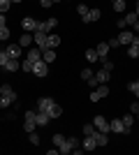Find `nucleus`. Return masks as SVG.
I'll return each instance as SVG.
<instances>
[{
  "label": "nucleus",
  "mask_w": 139,
  "mask_h": 155,
  "mask_svg": "<svg viewBox=\"0 0 139 155\" xmlns=\"http://www.w3.org/2000/svg\"><path fill=\"white\" fill-rule=\"evenodd\" d=\"M12 102H16V93L9 84H2L0 86V109H7Z\"/></svg>",
  "instance_id": "f257e3e1"
},
{
  "label": "nucleus",
  "mask_w": 139,
  "mask_h": 155,
  "mask_svg": "<svg viewBox=\"0 0 139 155\" xmlns=\"http://www.w3.org/2000/svg\"><path fill=\"white\" fill-rule=\"evenodd\" d=\"M77 143H79V141H77V137H65V141H63V143L58 146V153L70 155L74 148H77Z\"/></svg>",
  "instance_id": "f03ea898"
},
{
  "label": "nucleus",
  "mask_w": 139,
  "mask_h": 155,
  "mask_svg": "<svg viewBox=\"0 0 139 155\" xmlns=\"http://www.w3.org/2000/svg\"><path fill=\"white\" fill-rule=\"evenodd\" d=\"M33 39H35V44L40 46L42 51H44V49H49V32L35 30V32H33Z\"/></svg>",
  "instance_id": "7ed1b4c3"
},
{
  "label": "nucleus",
  "mask_w": 139,
  "mask_h": 155,
  "mask_svg": "<svg viewBox=\"0 0 139 155\" xmlns=\"http://www.w3.org/2000/svg\"><path fill=\"white\" fill-rule=\"evenodd\" d=\"M35 127H37V123H35V111H26V114H23V130L30 134V132H35Z\"/></svg>",
  "instance_id": "20e7f679"
},
{
  "label": "nucleus",
  "mask_w": 139,
  "mask_h": 155,
  "mask_svg": "<svg viewBox=\"0 0 139 155\" xmlns=\"http://www.w3.org/2000/svg\"><path fill=\"white\" fill-rule=\"evenodd\" d=\"M107 95H109V86H107V84H100L98 88L91 93V102H100V100L107 97Z\"/></svg>",
  "instance_id": "39448f33"
},
{
  "label": "nucleus",
  "mask_w": 139,
  "mask_h": 155,
  "mask_svg": "<svg viewBox=\"0 0 139 155\" xmlns=\"http://www.w3.org/2000/svg\"><path fill=\"white\" fill-rule=\"evenodd\" d=\"M109 130H111V132H116V134H130V130L123 125V120H121V118L109 120Z\"/></svg>",
  "instance_id": "423d86ee"
},
{
  "label": "nucleus",
  "mask_w": 139,
  "mask_h": 155,
  "mask_svg": "<svg viewBox=\"0 0 139 155\" xmlns=\"http://www.w3.org/2000/svg\"><path fill=\"white\" fill-rule=\"evenodd\" d=\"M137 21H139V16H137L134 12H130V14H125L123 19H118V28H123V30H125L127 26H134Z\"/></svg>",
  "instance_id": "0eeeda50"
},
{
  "label": "nucleus",
  "mask_w": 139,
  "mask_h": 155,
  "mask_svg": "<svg viewBox=\"0 0 139 155\" xmlns=\"http://www.w3.org/2000/svg\"><path fill=\"white\" fill-rule=\"evenodd\" d=\"M37 26H40V21H35L33 16H26V19L21 21V28H23V32H35V30H37Z\"/></svg>",
  "instance_id": "6e6552de"
},
{
  "label": "nucleus",
  "mask_w": 139,
  "mask_h": 155,
  "mask_svg": "<svg viewBox=\"0 0 139 155\" xmlns=\"http://www.w3.org/2000/svg\"><path fill=\"white\" fill-rule=\"evenodd\" d=\"M33 74L35 77H46V74H49V63H44V60H40V63H35L33 65Z\"/></svg>",
  "instance_id": "1a4fd4ad"
},
{
  "label": "nucleus",
  "mask_w": 139,
  "mask_h": 155,
  "mask_svg": "<svg viewBox=\"0 0 139 155\" xmlns=\"http://www.w3.org/2000/svg\"><path fill=\"white\" fill-rule=\"evenodd\" d=\"M53 107H56V102H53L51 97H40V100H37V109L40 111H46V114H49Z\"/></svg>",
  "instance_id": "9d476101"
},
{
  "label": "nucleus",
  "mask_w": 139,
  "mask_h": 155,
  "mask_svg": "<svg viewBox=\"0 0 139 155\" xmlns=\"http://www.w3.org/2000/svg\"><path fill=\"white\" fill-rule=\"evenodd\" d=\"M58 26V19H46V21H40V26H37V30H42V32H51L53 28Z\"/></svg>",
  "instance_id": "9b49d317"
},
{
  "label": "nucleus",
  "mask_w": 139,
  "mask_h": 155,
  "mask_svg": "<svg viewBox=\"0 0 139 155\" xmlns=\"http://www.w3.org/2000/svg\"><path fill=\"white\" fill-rule=\"evenodd\" d=\"M49 120H51V116H49V114H46V111H35V123L40 125V127H46V125H49Z\"/></svg>",
  "instance_id": "f8f14e48"
},
{
  "label": "nucleus",
  "mask_w": 139,
  "mask_h": 155,
  "mask_svg": "<svg viewBox=\"0 0 139 155\" xmlns=\"http://www.w3.org/2000/svg\"><path fill=\"white\" fill-rule=\"evenodd\" d=\"M7 53H9V58H21L23 56V46L16 42V44H7Z\"/></svg>",
  "instance_id": "ddd939ff"
},
{
  "label": "nucleus",
  "mask_w": 139,
  "mask_h": 155,
  "mask_svg": "<svg viewBox=\"0 0 139 155\" xmlns=\"http://www.w3.org/2000/svg\"><path fill=\"white\" fill-rule=\"evenodd\" d=\"M118 42H121L123 46H130V44L134 42V32H132V30H123V32L118 35Z\"/></svg>",
  "instance_id": "4468645a"
},
{
  "label": "nucleus",
  "mask_w": 139,
  "mask_h": 155,
  "mask_svg": "<svg viewBox=\"0 0 139 155\" xmlns=\"http://www.w3.org/2000/svg\"><path fill=\"white\" fill-rule=\"evenodd\" d=\"M93 125H95L100 132H109V120H107L104 116H95L93 118Z\"/></svg>",
  "instance_id": "2eb2a0df"
},
{
  "label": "nucleus",
  "mask_w": 139,
  "mask_h": 155,
  "mask_svg": "<svg viewBox=\"0 0 139 155\" xmlns=\"http://www.w3.org/2000/svg\"><path fill=\"white\" fill-rule=\"evenodd\" d=\"M26 60H30V63H40V60H42V49H40V46H35V49H30V51H28L26 53Z\"/></svg>",
  "instance_id": "dca6fc26"
},
{
  "label": "nucleus",
  "mask_w": 139,
  "mask_h": 155,
  "mask_svg": "<svg viewBox=\"0 0 139 155\" xmlns=\"http://www.w3.org/2000/svg\"><path fill=\"white\" fill-rule=\"evenodd\" d=\"M81 148H84V150H95V148H98L95 137H93V134H86V137H84V141H81Z\"/></svg>",
  "instance_id": "f3484780"
},
{
  "label": "nucleus",
  "mask_w": 139,
  "mask_h": 155,
  "mask_svg": "<svg viewBox=\"0 0 139 155\" xmlns=\"http://www.w3.org/2000/svg\"><path fill=\"white\" fill-rule=\"evenodd\" d=\"M95 141H98V148H104L107 143H109V137H107V132H100V130H95Z\"/></svg>",
  "instance_id": "a211bd4d"
},
{
  "label": "nucleus",
  "mask_w": 139,
  "mask_h": 155,
  "mask_svg": "<svg viewBox=\"0 0 139 155\" xmlns=\"http://www.w3.org/2000/svg\"><path fill=\"white\" fill-rule=\"evenodd\" d=\"M95 51H98V58H100V63H102V60H107V53H109V44H107V42H100V44L95 46Z\"/></svg>",
  "instance_id": "6ab92c4d"
},
{
  "label": "nucleus",
  "mask_w": 139,
  "mask_h": 155,
  "mask_svg": "<svg viewBox=\"0 0 139 155\" xmlns=\"http://www.w3.org/2000/svg\"><path fill=\"white\" fill-rule=\"evenodd\" d=\"M5 70H7V72H12V74H14V72H19V70H21L19 58H9V60L5 63Z\"/></svg>",
  "instance_id": "aec40b11"
},
{
  "label": "nucleus",
  "mask_w": 139,
  "mask_h": 155,
  "mask_svg": "<svg viewBox=\"0 0 139 155\" xmlns=\"http://www.w3.org/2000/svg\"><path fill=\"white\" fill-rule=\"evenodd\" d=\"M95 79H98V84H107V81L111 79V72H107L104 67H102L100 72H95Z\"/></svg>",
  "instance_id": "412c9836"
},
{
  "label": "nucleus",
  "mask_w": 139,
  "mask_h": 155,
  "mask_svg": "<svg viewBox=\"0 0 139 155\" xmlns=\"http://www.w3.org/2000/svg\"><path fill=\"white\" fill-rule=\"evenodd\" d=\"M100 16H102V12H100L98 7H93L91 12H88V16H86V19H84V21H86V23H95V21H98Z\"/></svg>",
  "instance_id": "4be33fe9"
},
{
  "label": "nucleus",
  "mask_w": 139,
  "mask_h": 155,
  "mask_svg": "<svg viewBox=\"0 0 139 155\" xmlns=\"http://www.w3.org/2000/svg\"><path fill=\"white\" fill-rule=\"evenodd\" d=\"M42 60L51 65L53 60H56V49H44V51H42Z\"/></svg>",
  "instance_id": "5701e85b"
},
{
  "label": "nucleus",
  "mask_w": 139,
  "mask_h": 155,
  "mask_svg": "<svg viewBox=\"0 0 139 155\" xmlns=\"http://www.w3.org/2000/svg\"><path fill=\"white\" fill-rule=\"evenodd\" d=\"M19 44L21 46H30L33 44V32H23V35L19 37Z\"/></svg>",
  "instance_id": "b1692460"
},
{
  "label": "nucleus",
  "mask_w": 139,
  "mask_h": 155,
  "mask_svg": "<svg viewBox=\"0 0 139 155\" xmlns=\"http://www.w3.org/2000/svg\"><path fill=\"white\" fill-rule=\"evenodd\" d=\"M121 120H123V125H125V127L130 130V127H132V125H134V114H132V111H130V114H125V116L121 118Z\"/></svg>",
  "instance_id": "393cba45"
},
{
  "label": "nucleus",
  "mask_w": 139,
  "mask_h": 155,
  "mask_svg": "<svg viewBox=\"0 0 139 155\" xmlns=\"http://www.w3.org/2000/svg\"><path fill=\"white\" fill-rule=\"evenodd\" d=\"M9 37H12V32H9V28H7V26H0V42H7Z\"/></svg>",
  "instance_id": "a878e982"
},
{
  "label": "nucleus",
  "mask_w": 139,
  "mask_h": 155,
  "mask_svg": "<svg viewBox=\"0 0 139 155\" xmlns=\"http://www.w3.org/2000/svg\"><path fill=\"white\" fill-rule=\"evenodd\" d=\"M58 44H60V37L53 35V32H49V49H56Z\"/></svg>",
  "instance_id": "bb28decb"
},
{
  "label": "nucleus",
  "mask_w": 139,
  "mask_h": 155,
  "mask_svg": "<svg viewBox=\"0 0 139 155\" xmlns=\"http://www.w3.org/2000/svg\"><path fill=\"white\" fill-rule=\"evenodd\" d=\"M49 116H51V118H60V116H63V107H60V104H56V107L49 111Z\"/></svg>",
  "instance_id": "cd10ccee"
},
{
  "label": "nucleus",
  "mask_w": 139,
  "mask_h": 155,
  "mask_svg": "<svg viewBox=\"0 0 139 155\" xmlns=\"http://www.w3.org/2000/svg\"><path fill=\"white\" fill-rule=\"evenodd\" d=\"M86 60H88V63H95V60H100V58H98V51H95V49H88V51H86Z\"/></svg>",
  "instance_id": "c85d7f7f"
},
{
  "label": "nucleus",
  "mask_w": 139,
  "mask_h": 155,
  "mask_svg": "<svg viewBox=\"0 0 139 155\" xmlns=\"http://www.w3.org/2000/svg\"><path fill=\"white\" fill-rule=\"evenodd\" d=\"M28 141L33 143V146H40L42 139H40V134H37V132H30V134H28Z\"/></svg>",
  "instance_id": "c756f323"
},
{
  "label": "nucleus",
  "mask_w": 139,
  "mask_h": 155,
  "mask_svg": "<svg viewBox=\"0 0 139 155\" xmlns=\"http://www.w3.org/2000/svg\"><path fill=\"white\" fill-rule=\"evenodd\" d=\"M63 141H65V134H60V132H58V134H53V137H51V143H53V146H60Z\"/></svg>",
  "instance_id": "7c9ffc66"
},
{
  "label": "nucleus",
  "mask_w": 139,
  "mask_h": 155,
  "mask_svg": "<svg viewBox=\"0 0 139 155\" xmlns=\"http://www.w3.org/2000/svg\"><path fill=\"white\" fill-rule=\"evenodd\" d=\"M125 2L127 0H116L114 2V12H125Z\"/></svg>",
  "instance_id": "2f4dec72"
},
{
  "label": "nucleus",
  "mask_w": 139,
  "mask_h": 155,
  "mask_svg": "<svg viewBox=\"0 0 139 155\" xmlns=\"http://www.w3.org/2000/svg\"><path fill=\"white\" fill-rule=\"evenodd\" d=\"M77 12H79V16H81V19H86V16H88V12H91V9H88L86 5H77Z\"/></svg>",
  "instance_id": "473e14b6"
},
{
  "label": "nucleus",
  "mask_w": 139,
  "mask_h": 155,
  "mask_svg": "<svg viewBox=\"0 0 139 155\" xmlns=\"http://www.w3.org/2000/svg\"><path fill=\"white\" fill-rule=\"evenodd\" d=\"M91 77H95V72H93L91 67H86V70H81V79H84V81H88Z\"/></svg>",
  "instance_id": "72a5a7b5"
},
{
  "label": "nucleus",
  "mask_w": 139,
  "mask_h": 155,
  "mask_svg": "<svg viewBox=\"0 0 139 155\" xmlns=\"http://www.w3.org/2000/svg\"><path fill=\"white\" fill-rule=\"evenodd\" d=\"M9 7H12V0H0V14H5Z\"/></svg>",
  "instance_id": "f704fd0d"
},
{
  "label": "nucleus",
  "mask_w": 139,
  "mask_h": 155,
  "mask_svg": "<svg viewBox=\"0 0 139 155\" xmlns=\"http://www.w3.org/2000/svg\"><path fill=\"white\" fill-rule=\"evenodd\" d=\"M9 60V53H7V49H0V65L5 67V63Z\"/></svg>",
  "instance_id": "c9c22d12"
},
{
  "label": "nucleus",
  "mask_w": 139,
  "mask_h": 155,
  "mask_svg": "<svg viewBox=\"0 0 139 155\" xmlns=\"http://www.w3.org/2000/svg\"><path fill=\"white\" fill-rule=\"evenodd\" d=\"M95 130H98V127H95L93 123H86V125H84V134H95Z\"/></svg>",
  "instance_id": "e433bc0d"
},
{
  "label": "nucleus",
  "mask_w": 139,
  "mask_h": 155,
  "mask_svg": "<svg viewBox=\"0 0 139 155\" xmlns=\"http://www.w3.org/2000/svg\"><path fill=\"white\" fill-rule=\"evenodd\" d=\"M21 70L23 72H33V63H30V60H23V63H21Z\"/></svg>",
  "instance_id": "4c0bfd02"
},
{
  "label": "nucleus",
  "mask_w": 139,
  "mask_h": 155,
  "mask_svg": "<svg viewBox=\"0 0 139 155\" xmlns=\"http://www.w3.org/2000/svg\"><path fill=\"white\" fill-rule=\"evenodd\" d=\"M107 44H109V49H116V46H121L118 37H111V39H107Z\"/></svg>",
  "instance_id": "58836bf2"
},
{
  "label": "nucleus",
  "mask_w": 139,
  "mask_h": 155,
  "mask_svg": "<svg viewBox=\"0 0 139 155\" xmlns=\"http://www.w3.org/2000/svg\"><path fill=\"white\" fill-rule=\"evenodd\" d=\"M127 91H130V93H137L139 91V84H137V81H130V84H127Z\"/></svg>",
  "instance_id": "ea45409f"
},
{
  "label": "nucleus",
  "mask_w": 139,
  "mask_h": 155,
  "mask_svg": "<svg viewBox=\"0 0 139 155\" xmlns=\"http://www.w3.org/2000/svg\"><path fill=\"white\" fill-rule=\"evenodd\" d=\"M102 67H104L107 72H111L114 70V63H111V60H102Z\"/></svg>",
  "instance_id": "a19ab883"
},
{
  "label": "nucleus",
  "mask_w": 139,
  "mask_h": 155,
  "mask_svg": "<svg viewBox=\"0 0 139 155\" xmlns=\"http://www.w3.org/2000/svg\"><path fill=\"white\" fill-rule=\"evenodd\" d=\"M130 111H132V114H139V100H137V102H132V104H130Z\"/></svg>",
  "instance_id": "79ce46f5"
},
{
  "label": "nucleus",
  "mask_w": 139,
  "mask_h": 155,
  "mask_svg": "<svg viewBox=\"0 0 139 155\" xmlns=\"http://www.w3.org/2000/svg\"><path fill=\"white\" fill-rule=\"evenodd\" d=\"M88 86H91V88H98V79H95V77H91V79H88Z\"/></svg>",
  "instance_id": "37998d69"
},
{
  "label": "nucleus",
  "mask_w": 139,
  "mask_h": 155,
  "mask_svg": "<svg viewBox=\"0 0 139 155\" xmlns=\"http://www.w3.org/2000/svg\"><path fill=\"white\" fill-rule=\"evenodd\" d=\"M40 5H42V7H44V9H46V7H51V5H53V0H42Z\"/></svg>",
  "instance_id": "c03bdc74"
},
{
  "label": "nucleus",
  "mask_w": 139,
  "mask_h": 155,
  "mask_svg": "<svg viewBox=\"0 0 139 155\" xmlns=\"http://www.w3.org/2000/svg\"><path fill=\"white\" fill-rule=\"evenodd\" d=\"M0 26H7V19H5V14H0Z\"/></svg>",
  "instance_id": "a18cd8bd"
},
{
  "label": "nucleus",
  "mask_w": 139,
  "mask_h": 155,
  "mask_svg": "<svg viewBox=\"0 0 139 155\" xmlns=\"http://www.w3.org/2000/svg\"><path fill=\"white\" fill-rule=\"evenodd\" d=\"M134 14L139 16V0H137V7H134Z\"/></svg>",
  "instance_id": "49530a36"
},
{
  "label": "nucleus",
  "mask_w": 139,
  "mask_h": 155,
  "mask_svg": "<svg viewBox=\"0 0 139 155\" xmlns=\"http://www.w3.org/2000/svg\"><path fill=\"white\" fill-rule=\"evenodd\" d=\"M134 120H139V114H134Z\"/></svg>",
  "instance_id": "de8ad7c7"
},
{
  "label": "nucleus",
  "mask_w": 139,
  "mask_h": 155,
  "mask_svg": "<svg viewBox=\"0 0 139 155\" xmlns=\"http://www.w3.org/2000/svg\"><path fill=\"white\" fill-rule=\"evenodd\" d=\"M134 95H137V100H139V91H137V93H134Z\"/></svg>",
  "instance_id": "09e8293b"
},
{
  "label": "nucleus",
  "mask_w": 139,
  "mask_h": 155,
  "mask_svg": "<svg viewBox=\"0 0 139 155\" xmlns=\"http://www.w3.org/2000/svg\"><path fill=\"white\" fill-rule=\"evenodd\" d=\"M12 2H21V0H12Z\"/></svg>",
  "instance_id": "8fccbe9b"
},
{
  "label": "nucleus",
  "mask_w": 139,
  "mask_h": 155,
  "mask_svg": "<svg viewBox=\"0 0 139 155\" xmlns=\"http://www.w3.org/2000/svg\"><path fill=\"white\" fill-rule=\"evenodd\" d=\"M134 81H137V84H139V77H137V79H134Z\"/></svg>",
  "instance_id": "3c124183"
},
{
  "label": "nucleus",
  "mask_w": 139,
  "mask_h": 155,
  "mask_svg": "<svg viewBox=\"0 0 139 155\" xmlns=\"http://www.w3.org/2000/svg\"><path fill=\"white\" fill-rule=\"evenodd\" d=\"M53 2H58V0H53Z\"/></svg>",
  "instance_id": "603ef678"
},
{
  "label": "nucleus",
  "mask_w": 139,
  "mask_h": 155,
  "mask_svg": "<svg viewBox=\"0 0 139 155\" xmlns=\"http://www.w3.org/2000/svg\"><path fill=\"white\" fill-rule=\"evenodd\" d=\"M111 2H116V0H111Z\"/></svg>",
  "instance_id": "864d4df0"
},
{
  "label": "nucleus",
  "mask_w": 139,
  "mask_h": 155,
  "mask_svg": "<svg viewBox=\"0 0 139 155\" xmlns=\"http://www.w3.org/2000/svg\"><path fill=\"white\" fill-rule=\"evenodd\" d=\"M40 2H42V0H40Z\"/></svg>",
  "instance_id": "5fc2aeb1"
}]
</instances>
